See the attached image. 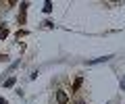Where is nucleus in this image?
<instances>
[{
	"instance_id": "f257e3e1",
	"label": "nucleus",
	"mask_w": 125,
	"mask_h": 104,
	"mask_svg": "<svg viewBox=\"0 0 125 104\" xmlns=\"http://www.w3.org/2000/svg\"><path fill=\"white\" fill-rule=\"evenodd\" d=\"M56 98H58V102H61V104H67V94H65L62 90L56 94Z\"/></svg>"
},
{
	"instance_id": "f03ea898",
	"label": "nucleus",
	"mask_w": 125,
	"mask_h": 104,
	"mask_svg": "<svg viewBox=\"0 0 125 104\" xmlns=\"http://www.w3.org/2000/svg\"><path fill=\"white\" fill-rule=\"evenodd\" d=\"M75 104H85V102H83V100H77V102H75Z\"/></svg>"
},
{
	"instance_id": "7ed1b4c3",
	"label": "nucleus",
	"mask_w": 125,
	"mask_h": 104,
	"mask_svg": "<svg viewBox=\"0 0 125 104\" xmlns=\"http://www.w3.org/2000/svg\"><path fill=\"white\" fill-rule=\"evenodd\" d=\"M0 104H6V102H4V100H2V98H0Z\"/></svg>"
}]
</instances>
